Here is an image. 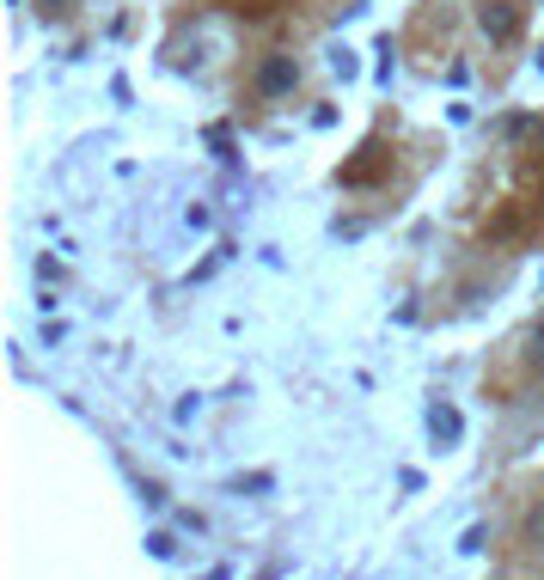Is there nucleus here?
<instances>
[{"mask_svg":"<svg viewBox=\"0 0 544 580\" xmlns=\"http://www.w3.org/2000/svg\"><path fill=\"white\" fill-rule=\"evenodd\" d=\"M294 80H300L294 56H269L264 68H257V92H264V98H281V92H294Z\"/></svg>","mask_w":544,"mask_h":580,"instance_id":"f257e3e1","label":"nucleus"},{"mask_svg":"<svg viewBox=\"0 0 544 580\" xmlns=\"http://www.w3.org/2000/svg\"><path fill=\"white\" fill-rule=\"evenodd\" d=\"M477 25H483V37H489V44H513V31H520V19H513V7L489 0V7L477 13Z\"/></svg>","mask_w":544,"mask_h":580,"instance_id":"f03ea898","label":"nucleus"},{"mask_svg":"<svg viewBox=\"0 0 544 580\" xmlns=\"http://www.w3.org/2000/svg\"><path fill=\"white\" fill-rule=\"evenodd\" d=\"M527 366L544 373V324H532V336H527Z\"/></svg>","mask_w":544,"mask_h":580,"instance_id":"7ed1b4c3","label":"nucleus"}]
</instances>
